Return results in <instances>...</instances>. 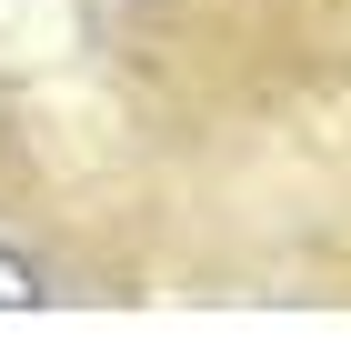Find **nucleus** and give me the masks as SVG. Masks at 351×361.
<instances>
[{
  "instance_id": "f257e3e1",
  "label": "nucleus",
  "mask_w": 351,
  "mask_h": 361,
  "mask_svg": "<svg viewBox=\"0 0 351 361\" xmlns=\"http://www.w3.org/2000/svg\"><path fill=\"white\" fill-rule=\"evenodd\" d=\"M40 291H51V281H40V261H30V251H11V241H0V311H30Z\"/></svg>"
}]
</instances>
